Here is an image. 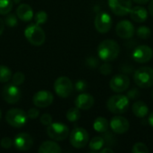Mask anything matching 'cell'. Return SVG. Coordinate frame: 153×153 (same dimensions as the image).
Returning a JSON list of instances; mask_svg holds the SVG:
<instances>
[{"label":"cell","instance_id":"obj_11","mask_svg":"<svg viewBox=\"0 0 153 153\" xmlns=\"http://www.w3.org/2000/svg\"><path fill=\"white\" fill-rule=\"evenodd\" d=\"M94 25L97 31L100 33H108L112 27V18L109 13L101 12L98 13L94 20Z\"/></svg>","mask_w":153,"mask_h":153},{"label":"cell","instance_id":"obj_44","mask_svg":"<svg viewBox=\"0 0 153 153\" xmlns=\"http://www.w3.org/2000/svg\"><path fill=\"white\" fill-rule=\"evenodd\" d=\"M100 152L101 153H113L114 151L111 149V148H104L102 150H100Z\"/></svg>","mask_w":153,"mask_h":153},{"label":"cell","instance_id":"obj_37","mask_svg":"<svg viewBox=\"0 0 153 153\" xmlns=\"http://www.w3.org/2000/svg\"><path fill=\"white\" fill-rule=\"evenodd\" d=\"M40 123L43 126H48L52 123V117L49 114H43L40 117Z\"/></svg>","mask_w":153,"mask_h":153},{"label":"cell","instance_id":"obj_21","mask_svg":"<svg viewBox=\"0 0 153 153\" xmlns=\"http://www.w3.org/2000/svg\"><path fill=\"white\" fill-rule=\"evenodd\" d=\"M132 111L136 117L143 118L149 113V107L146 105V103L144 101L139 100V101H136L133 104Z\"/></svg>","mask_w":153,"mask_h":153},{"label":"cell","instance_id":"obj_15","mask_svg":"<svg viewBox=\"0 0 153 153\" xmlns=\"http://www.w3.org/2000/svg\"><path fill=\"white\" fill-rule=\"evenodd\" d=\"M109 126L115 134H126L129 130L130 124L126 117L116 116L112 117V119L110 120Z\"/></svg>","mask_w":153,"mask_h":153},{"label":"cell","instance_id":"obj_40","mask_svg":"<svg viewBox=\"0 0 153 153\" xmlns=\"http://www.w3.org/2000/svg\"><path fill=\"white\" fill-rule=\"evenodd\" d=\"M132 1H134V3H136L138 4H145L149 3L151 0H132Z\"/></svg>","mask_w":153,"mask_h":153},{"label":"cell","instance_id":"obj_38","mask_svg":"<svg viewBox=\"0 0 153 153\" xmlns=\"http://www.w3.org/2000/svg\"><path fill=\"white\" fill-rule=\"evenodd\" d=\"M86 65L89 66V67H91V68H95V67H97L98 66V65H99V61H98V59L97 58H95V57H89V58H87V60H86Z\"/></svg>","mask_w":153,"mask_h":153},{"label":"cell","instance_id":"obj_28","mask_svg":"<svg viewBox=\"0 0 153 153\" xmlns=\"http://www.w3.org/2000/svg\"><path fill=\"white\" fill-rule=\"evenodd\" d=\"M136 34L137 36L140 38V39H148L151 34H152V30L149 27L147 26H140L137 30H136Z\"/></svg>","mask_w":153,"mask_h":153},{"label":"cell","instance_id":"obj_24","mask_svg":"<svg viewBox=\"0 0 153 153\" xmlns=\"http://www.w3.org/2000/svg\"><path fill=\"white\" fill-rule=\"evenodd\" d=\"M105 144V141H104V138L101 137V136H96L94 138H92L89 143V147L91 151L93 152H98V151H100L103 146Z\"/></svg>","mask_w":153,"mask_h":153},{"label":"cell","instance_id":"obj_35","mask_svg":"<svg viewBox=\"0 0 153 153\" xmlns=\"http://www.w3.org/2000/svg\"><path fill=\"white\" fill-rule=\"evenodd\" d=\"M13 142L9 137H4L0 142V145L4 149H10L13 146Z\"/></svg>","mask_w":153,"mask_h":153},{"label":"cell","instance_id":"obj_23","mask_svg":"<svg viewBox=\"0 0 153 153\" xmlns=\"http://www.w3.org/2000/svg\"><path fill=\"white\" fill-rule=\"evenodd\" d=\"M108 127H109V123H108V121L105 117H97V118L94 120V123H93V129H94L97 133H100V134L106 133V132L108 131Z\"/></svg>","mask_w":153,"mask_h":153},{"label":"cell","instance_id":"obj_26","mask_svg":"<svg viewBox=\"0 0 153 153\" xmlns=\"http://www.w3.org/2000/svg\"><path fill=\"white\" fill-rule=\"evenodd\" d=\"M13 5V0H0V14L5 15L12 10Z\"/></svg>","mask_w":153,"mask_h":153},{"label":"cell","instance_id":"obj_41","mask_svg":"<svg viewBox=\"0 0 153 153\" xmlns=\"http://www.w3.org/2000/svg\"><path fill=\"white\" fill-rule=\"evenodd\" d=\"M148 10H149V13H151V15L153 17V0H152V1L149 3Z\"/></svg>","mask_w":153,"mask_h":153},{"label":"cell","instance_id":"obj_42","mask_svg":"<svg viewBox=\"0 0 153 153\" xmlns=\"http://www.w3.org/2000/svg\"><path fill=\"white\" fill-rule=\"evenodd\" d=\"M148 123H149V125L153 128V112H152L150 114V116L148 117Z\"/></svg>","mask_w":153,"mask_h":153},{"label":"cell","instance_id":"obj_2","mask_svg":"<svg viewBox=\"0 0 153 153\" xmlns=\"http://www.w3.org/2000/svg\"><path fill=\"white\" fill-rule=\"evenodd\" d=\"M130 106V100L123 94L111 96L108 102L107 108L113 114H124L127 111Z\"/></svg>","mask_w":153,"mask_h":153},{"label":"cell","instance_id":"obj_14","mask_svg":"<svg viewBox=\"0 0 153 153\" xmlns=\"http://www.w3.org/2000/svg\"><path fill=\"white\" fill-rule=\"evenodd\" d=\"M117 35L122 39H131L135 32L134 26L128 20L120 21L116 26Z\"/></svg>","mask_w":153,"mask_h":153},{"label":"cell","instance_id":"obj_18","mask_svg":"<svg viewBox=\"0 0 153 153\" xmlns=\"http://www.w3.org/2000/svg\"><path fill=\"white\" fill-rule=\"evenodd\" d=\"M94 98L89 93H82L75 99V107L82 110H88L94 105Z\"/></svg>","mask_w":153,"mask_h":153},{"label":"cell","instance_id":"obj_47","mask_svg":"<svg viewBox=\"0 0 153 153\" xmlns=\"http://www.w3.org/2000/svg\"><path fill=\"white\" fill-rule=\"evenodd\" d=\"M152 100H153V91H152Z\"/></svg>","mask_w":153,"mask_h":153},{"label":"cell","instance_id":"obj_3","mask_svg":"<svg viewBox=\"0 0 153 153\" xmlns=\"http://www.w3.org/2000/svg\"><path fill=\"white\" fill-rule=\"evenodd\" d=\"M134 83L142 88L146 89L153 85V69L149 66H142L134 74Z\"/></svg>","mask_w":153,"mask_h":153},{"label":"cell","instance_id":"obj_39","mask_svg":"<svg viewBox=\"0 0 153 153\" xmlns=\"http://www.w3.org/2000/svg\"><path fill=\"white\" fill-rule=\"evenodd\" d=\"M28 118L30 119H36L39 116V111L37 108H30L27 113Z\"/></svg>","mask_w":153,"mask_h":153},{"label":"cell","instance_id":"obj_36","mask_svg":"<svg viewBox=\"0 0 153 153\" xmlns=\"http://www.w3.org/2000/svg\"><path fill=\"white\" fill-rule=\"evenodd\" d=\"M127 98L129 100H136L140 96V91L137 88H133L127 92Z\"/></svg>","mask_w":153,"mask_h":153},{"label":"cell","instance_id":"obj_33","mask_svg":"<svg viewBox=\"0 0 153 153\" xmlns=\"http://www.w3.org/2000/svg\"><path fill=\"white\" fill-rule=\"evenodd\" d=\"M100 72L103 75H109L112 73V66H111V65L108 64V62H106L105 64H103L100 67Z\"/></svg>","mask_w":153,"mask_h":153},{"label":"cell","instance_id":"obj_12","mask_svg":"<svg viewBox=\"0 0 153 153\" xmlns=\"http://www.w3.org/2000/svg\"><path fill=\"white\" fill-rule=\"evenodd\" d=\"M152 56V48L147 45H141V46L136 47L134 49L133 54H132L133 59L136 63H140V64H144V63L151 61Z\"/></svg>","mask_w":153,"mask_h":153},{"label":"cell","instance_id":"obj_31","mask_svg":"<svg viewBox=\"0 0 153 153\" xmlns=\"http://www.w3.org/2000/svg\"><path fill=\"white\" fill-rule=\"evenodd\" d=\"M4 24L9 27H15L18 24V19H17L16 15H14L13 13L7 14L6 17L4 18Z\"/></svg>","mask_w":153,"mask_h":153},{"label":"cell","instance_id":"obj_34","mask_svg":"<svg viewBox=\"0 0 153 153\" xmlns=\"http://www.w3.org/2000/svg\"><path fill=\"white\" fill-rule=\"evenodd\" d=\"M74 87H75V90H76L77 91L82 92V91H84L87 89L88 84H87V82H86L84 80H78V81L75 82Z\"/></svg>","mask_w":153,"mask_h":153},{"label":"cell","instance_id":"obj_10","mask_svg":"<svg viewBox=\"0 0 153 153\" xmlns=\"http://www.w3.org/2000/svg\"><path fill=\"white\" fill-rule=\"evenodd\" d=\"M112 13L118 16L129 14L132 8V0H108Z\"/></svg>","mask_w":153,"mask_h":153},{"label":"cell","instance_id":"obj_30","mask_svg":"<svg viewBox=\"0 0 153 153\" xmlns=\"http://www.w3.org/2000/svg\"><path fill=\"white\" fill-rule=\"evenodd\" d=\"M35 22L36 24L38 25H41L44 24L47 21H48V14L46 12L44 11H39L36 14H35Z\"/></svg>","mask_w":153,"mask_h":153},{"label":"cell","instance_id":"obj_4","mask_svg":"<svg viewBox=\"0 0 153 153\" xmlns=\"http://www.w3.org/2000/svg\"><path fill=\"white\" fill-rule=\"evenodd\" d=\"M24 36L33 46H41L45 42L46 35L42 28L38 24H30L24 30Z\"/></svg>","mask_w":153,"mask_h":153},{"label":"cell","instance_id":"obj_45","mask_svg":"<svg viewBox=\"0 0 153 153\" xmlns=\"http://www.w3.org/2000/svg\"><path fill=\"white\" fill-rule=\"evenodd\" d=\"M13 2L14 4H19V3L21 2V0H13Z\"/></svg>","mask_w":153,"mask_h":153},{"label":"cell","instance_id":"obj_17","mask_svg":"<svg viewBox=\"0 0 153 153\" xmlns=\"http://www.w3.org/2000/svg\"><path fill=\"white\" fill-rule=\"evenodd\" d=\"M33 104L38 108H47L54 100L53 94L48 91H39L33 96Z\"/></svg>","mask_w":153,"mask_h":153},{"label":"cell","instance_id":"obj_9","mask_svg":"<svg viewBox=\"0 0 153 153\" xmlns=\"http://www.w3.org/2000/svg\"><path fill=\"white\" fill-rule=\"evenodd\" d=\"M130 86V79L126 74H117L114 75L110 82L109 87L114 92L121 93L126 91Z\"/></svg>","mask_w":153,"mask_h":153},{"label":"cell","instance_id":"obj_8","mask_svg":"<svg viewBox=\"0 0 153 153\" xmlns=\"http://www.w3.org/2000/svg\"><path fill=\"white\" fill-rule=\"evenodd\" d=\"M89 142V134L88 132L82 128L76 127L70 134V143L73 147L76 149L84 148Z\"/></svg>","mask_w":153,"mask_h":153},{"label":"cell","instance_id":"obj_46","mask_svg":"<svg viewBox=\"0 0 153 153\" xmlns=\"http://www.w3.org/2000/svg\"><path fill=\"white\" fill-rule=\"evenodd\" d=\"M1 117H2V112H1V109H0V120H1Z\"/></svg>","mask_w":153,"mask_h":153},{"label":"cell","instance_id":"obj_16","mask_svg":"<svg viewBox=\"0 0 153 153\" xmlns=\"http://www.w3.org/2000/svg\"><path fill=\"white\" fill-rule=\"evenodd\" d=\"M13 145L18 151L26 152V151H29L32 147L33 139L29 134L20 133L14 137Z\"/></svg>","mask_w":153,"mask_h":153},{"label":"cell","instance_id":"obj_19","mask_svg":"<svg viewBox=\"0 0 153 153\" xmlns=\"http://www.w3.org/2000/svg\"><path fill=\"white\" fill-rule=\"evenodd\" d=\"M131 19L135 22H144L148 19V11L143 7L140 5L132 7L129 12Z\"/></svg>","mask_w":153,"mask_h":153},{"label":"cell","instance_id":"obj_5","mask_svg":"<svg viewBox=\"0 0 153 153\" xmlns=\"http://www.w3.org/2000/svg\"><path fill=\"white\" fill-rule=\"evenodd\" d=\"M5 120L11 126L21 128L27 123L28 116L22 109L12 108L7 111L5 115Z\"/></svg>","mask_w":153,"mask_h":153},{"label":"cell","instance_id":"obj_43","mask_svg":"<svg viewBox=\"0 0 153 153\" xmlns=\"http://www.w3.org/2000/svg\"><path fill=\"white\" fill-rule=\"evenodd\" d=\"M4 30V22L0 18V35L3 33Z\"/></svg>","mask_w":153,"mask_h":153},{"label":"cell","instance_id":"obj_6","mask_svg":"<svg viewBox=\"0 0 153 153\" xmlns=\"http://www.w3.org/2000/svg\"><path fill=\"white\" fill-rule=\"evenodd\" d=\"M47 134L55 141H64L69 135V128L62 123H51L48 126Z\"/></svg>","mask_w":153,"mask_h":153},{"label":"cell","instance_id":"obj_25","mask_svg":"<svg viewBox=\"0 0 153 153\" xmlns=\"http://www.w3.org/2000/svg\"><path fill=\"white\" fill-rule=\"evenodd\" d=\"M81 117V112L78 108H72L66 112V118L69 122H76Z\"/></svg>","mask_w":153,"mask_h":153},{"label":"cell","instance_id":"obj_27","mask_svg":"<svg viewBox=\"0 0 153 153\" xmlns=\"http://www.w3.org/2000/svg\"><path fill=\"white\" fill-rule=\"evenodd\" d=\"M12 77L11 70L5 65H0V82H7Z\"/></svg>","mask_w":153,"mask_h":153},{"label":"cell","instance_id":"obj_20","mask_svg":"<svg viewBox=\"0 0 153 153\" xmlns=\"http://www.w3.org/2000/svg\"><path fill=\"white\" fill-rule=\"evenodd\" d=\"M16 15L23 22H29L33 17V10L27 4H22L16 9Z\"/></svg>","mask_w":153,"mask_h":153},{"label":"cell","instance_id":"obj_29","mask_svg":"<svg viewBox=\"0 0 153 153\" xmlns=\"http://www.w3.org/2000/svg\"><path fill=\"white\" fill-rule=\"evenodd\" d=\"M133 153H148L149 149L147 145L143 143H136L132 149Z\"/></svg>","mask_w":153,"mask_h":153},{"label":"cell","instance_id":"obj_7","mask_svg":"<svg viewBox=\"0 0 153 153\" xmlns=\"http://www.w3.org/2000/svg\"><path fill=\"white\" fill-rule=\"evenodd\" d=\"M54 89L56 93L60 98H68L74 90V85L72 81L66 76H61L57 78L54 84Z\"/></svg>","mask_w":153,"mask_h":153},{"label":"cell","instance_id":"obj_22","mask_svg":"<svg viewBox=\"0 0 153 153\" xmlns=\"http://www.w3.org/2000/svg\"><path fill=\"white\" fill-rule=\"evenodd\" d=\"M39 153H61L62 149L60 146L52 141H47L41 143V145L39 148Z\"/></svg>","mask_w":153,"mask_h":153},{"label":"cell","instance_id":"obj_1","mask_svg":"<svg viewBox=\"0 0 153 153\" xmlns=\"http://www.w3.org/2000/svg\"><path fill=\"white\" fill-rule=\"evenodd\" d=\"M120 52L118 43L113 39H105L100 43L98 47V56L104 62H111L115 60Z\"/></svg>","mask_w":153,"mask_h":153},{"label":"cell","instance_id":"obj_13","mask_svg":"<svg viewBox=\"0 0 153 153\" xmlns=\"http://www.w3.org/2000/svg\"><path fill=\"white\" fill-rule=\"evenodd\" d=\"M3 99L9 104L17 103L22 97V92L19 87L15 84H7L4 87L2 91Z\"/></svg>","mask_w":153,"mask_h":153},{"label":"cell","instance_id":"obj_32","mask_svg":"<svg viewBox=\"0 0 153 153\" xmlns=\"http://www.w3.org/2000/svg\"><path fill=\"white\" fill-rule=\"evenodd\" d=\"M24 80H25V76L24 74L22 73V72H17L15 73L13 75V78H12V81H13V83L19 86L21 84H22L24 82Z\"/></svg>","mask_w":153,"mask_h":153}]
</instances>
